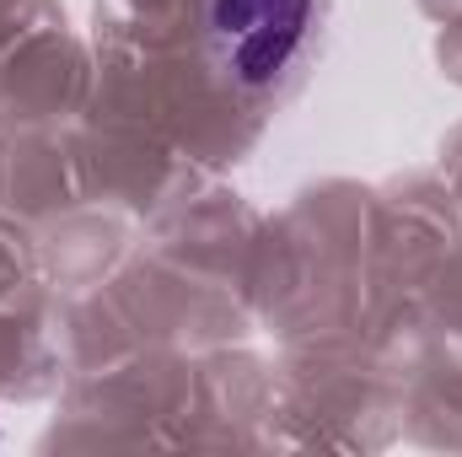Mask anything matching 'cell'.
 I'll return each mask as SVG.
<instances>
[{
    "label": "cell",
    "mask_w": 462,
    "mask_h": 457,
    "mask_svg": "<svg viewBox=\"0 0 462 457\" xmlns=\"http://www.w3.org/2000/svg\"><path fill=\"white\" fill-rule=\"evenodd\" d=\"M318 0H205V54L231 98L274 92L307 54Z\"/></svg>",
    "instance_id": "obj_1"
}]
</instances>
